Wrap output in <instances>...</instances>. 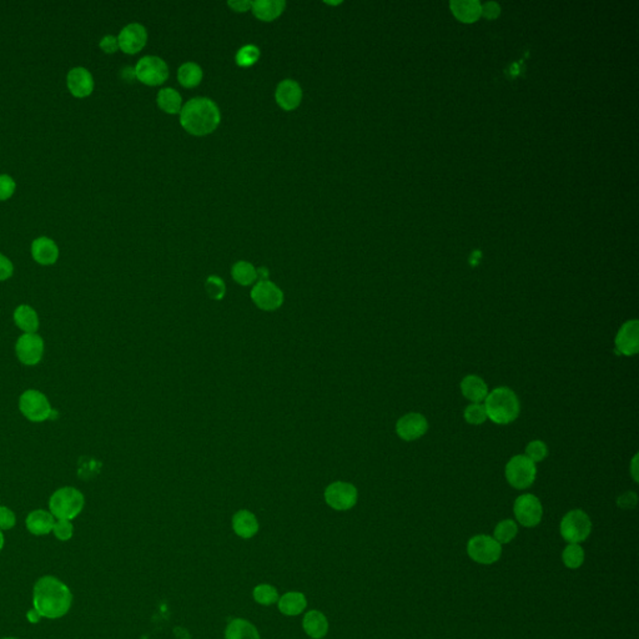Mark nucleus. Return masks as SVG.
I'll list each match as a JSON object with an SVG mask.
<instances>
[{
	"label": "nucleus",
	"mask_w": 639,
	"mask_h": 639,
	"mask_svg": "<svg viewBox=\"0 0 639 639\" xmlns=\"http://www.w3.org/2000/svg\"><path fill=\"white\" fill-rule=\"evenodd\" d=\"M73 596L69 587L52 577H41L34 586V610L44 618L57 619L69 612Z\"/></svg>",
	"instance_id": "1"
},
{
	"label": "nucleus",
	"mask_w": 639,
	"mask_h": 639,
	"mask_svg": "<svg viewBox=\"0 0 639 639\" xmlns=\"http://www.w3.org/2000/svg\"><path fill=\"white\" fill-rule=\"evenodd\" d=\"M217 105L209 98H194L182 105L180 124L189 134L205 136L214 133L220 124Z\"/></svg>",
	"instance_id": "2"
},
{
	"label": "nucleus",
	"mask_w": 639,
	"mask_h": 639,
	"mask_svg": "<svg viewBox=\"0 0 639 639\" xmlns=\"http://www.w3.org/2000/svg\"><path fill=\"white\" fill-rule=\"evenodd\" d=\"M484 408L487 419L497 424H508L516 421L521 411L517 395L508 387H498L488 394Z\"/></svg>",
	"instance_id": "3"
},
{
	"label": "nucleus",
	"mask_w": 639,
	"mask_h": 639,
	"mask_svg": "<svg viewBox=\"0 0 639 639\" xmlns=\"http://www.w3.org/2000/svg\"><path fill=\"white\" fill-rule=\"evenodd\" d=\"M85 505L84 494L74 487H62L49 500L50 513L58 519L71 521L82 513Z\"/></svg>",
	"instance_id": "4"
},
{
	"label": "nucleus",
	"mask_w": 639,
	"mask_h": 639,
	"mask_svg": "<svg viewBox=\"0 0 639 639\" xmlns=\"http://www.w3.org/2000/svg\"><path fill=\"white\" fill-rule=\"evenodd\" d=\"M19 410L31 422H44L52 415V405L38 389H27L19 399Z\"/></svg>",
	"instance_id": "5"
},
{
	"label": "nucleus",
	"mask_w": 639,
	"mask_h": 639,
	"mask_svg": "<svg viewBox=\"0 0 639 639\" xmlns=\"http://www.w3.org/2000/svg\"><path fill=\"white\" fill-rule=\"evenodd\" d=\"M537 468L536 465L524 454L512 457L505 466V478L512 487L524 489L533 484Z\"/></svg>",
	"instance_id": "6"
},
{
	"label": "nucleus",
	"mask_w": 639,
	"mask_h": 639,
	"mask_svg": "<svg viewBox=\"0 0 639 639\" xmlns=\"http://www.w3.org/2000/svg\"><path fill=\"white\" fill-rule=\"evenodd\" d=\"M592 531V522L586 512L573 510L568 512L561 522V535L568 543L580 545L587 540Z\"/></svg>",
	"instance_id": "7"
},
{
	"label": "nucleus",
	"mask_w": 639,
	"mask_h": 639,
	"mask_svg": "<svg viewBox=\"0 0 639 639\" xmlns=\"http://www.w3.org/2000/svg\"><path fill=\"white\" fill-rule=\"evenodd\" d=\"M134 70L135 78L149 87H157L168 80V65L159 57L148 55L140 59Z\"/></svg>",
	"instance_id": "8"
},
{
	"label": "nucleus",
	"mask_w": 639,
	"mask_h": 639,
	"mask_svg": "<svg viewBox=\"0 0 639 639\" xmlns=\"http://www.w3.org/2000/svg\"><path fill=\"white\" fill-rule=\"evenodd\" d=\"M467 553L477 563L492 564L500 559L502 547L489 536H475L468 540Z\"/></svg>",
	"instance_id": "9"
},
{
	"label": "nucleus",
	"mask_w": 639,
	"mask_h": 639,
	"mask_svg": "<svg viewBox=\"0 0 639 639\" xmlns=\"http://www.w3.org/2000/svg\"><path fill=\"white\" fill-rule=\"evenodd\" d=\"M15 354L25 366H35L43 360L44 340L38 333H23L15 343Z\"/></svg>",
	"instance_id": "10"
},
{
	"label": "nucleus",
	"mask_w": 639,
	"mask_h": 639,
	"mask_svg": "<svg viewBox=\"0 0 639 639\" xmlns=\"http://www.w3.org/2000/svg\"><path fill=\"white\" fill-rule=\"evenodd\" d=\"M357 489L349 482H333L325 489V501L336 511L351 510L357 502Z\"/></svg>",
	"instance_id": "11"
},
{
	"label": "nucleus",
	"mask_w": 639,
	"mask_h": 639,
	"mask_svg": "<svg viewBox=\"0 0 639 639\" xmlns=\"http://www.w3.org/2000/svg\"><path fill=\"white\" fill-rule=\"evenodd\" d=\"M251 300L264 311H275L284 303V292L271 281H259L251 290Z\"/></svg>",
	"instance_id": "12"
},
{
	"label": "nucleus",
	"mask_w": 639,
	"mask_h": 639,
	"mask_svg": "<svg viewBox=\"0 0 639 639\" xmlns=\"http://www.w3.org/2000/svg\"><path fill=\"white\" fill-rule=\"evenodd\" d=\"M515 516L524 527H536L542 519L543 510L540 500L533 494L519 496L513 505Z\"/></svg>",
	"instance_id": "13"
},
{
	"label": "nucleus",
	"mask_w": 639,
	"mask_h": 639,
	"mask_svg": "<svg viewBox=\"0 0 639 639\" xmlns=\"http://www.w3.org/2000/svg\"><path fill=\"white\" fill-rule=\"evenodd\" d=\"M148 41V31L145 27L139 23L128 24L122 28L117 36L119 48L125 54H136L141 52Z\"/></svg>",
	"instance_id": "14"
},
{
	"label": "nucleus",
	"mask_w": 639,
	"mask_h": 639,
	"mask_svg": "<svg viewBox=\"0 0 639 639\" xmlns=\"http://www.w3.org/2000/svg\"><path fill=\"white\" fill-rule=\"evenodd\" d=\"M429 430V422L421 413L411 412L402 416L396 424V432L405 441L421 438Z\"/></svg>",
	"instance_id": "15"
},
{
	"label": "nucleus",
	"mask_w": 639,
	"mask_h": 639,
	"mask_svg": "<svg viewBox=\"0 0 639 639\" xmlns=\"http://www.w3.org/2000/svg\"><path fill=\"white\" fill-rule=\"evenodd\" d=\"M303 95V89L299 82L292 79H286L276 87L275 99L282 110L292 111L301 104Z\"/></svg>",
	"instance_id": "16"
},
{
	"label": "nucleus",
	"mask_w": 639,
	"mask_h": 639,
	"mask_svg": "<svg viewBox=\"0 0 639 639\" xmlns=\"http://www.w3.org/2000/svg\"><path fill=\"white\" fill-rule=\"evenodd\" d=\"M616 349L624 356H634L639 351V322L629 320L621 327L616 337Z\"/></svg>",
	"instance_id": "17"
},
{
	"label": "nucleus",
	"mask_w": 639,
	"mask_h": 639,
	"mask_svg": "<svg viewBox=\"0 0 639 639\" xmlns=\"http://www.w3.org/2000/svg\"><path fill=\"white\" fill-rule=\"evenodd\" d=\"M66 85L76 98H87L94 90V78L84 66L73 68L66 76Z\"/></svg>",
	"instance_id": "18"
},
{
	"label": "nucleus",
	"mask_w": 639,
	"mask_h": 639,
	"mask_svg": "<svg viewBox=\"0 0 639 639\" xmlns=\"http://www.w3.org/2000/svg\"><path fill=\"white\" fill-rule=\"evenodd\" d=\"M31 255L38 264L49 266L55 264L59 257L58 245L52 238L41 236L35 238L31 244Z\"/></svg>",
	"instance_id": "19"
},
{
	"label": "nucleus",
	"mask_w": 639,
	"mask_h": 639,
	"mask_svg": "<svg viewBox=\"0 0 639 639\" xmlns=\"http://www.w3.org/2000/svg\"><path fill=\"white\" fill-rule=\"evenodd\" d=\"M233 529L238 537L244 540L252 538L259 532L257 518L252 512L240 510L234 515Z\"/></svg>",
	"instance_id": "20"
},
{
	"label": "nucleus",
	"mask_w": 639,
	"mask_h": 639,
	"mask_svg": "<svg viewBox=\"0 0 639 639\" xmlns=\"http://www.w3.org/2000/svg\"><path fill=\"white\" fill-rule=\"evenodd\" d=\"M286 3L284 0H256L252 1L251 10L261 22H273L284 13Z\"/></svg>",
	"instance_id": "21"
},
{
	"label": "nucleus",
	"mask_w": 639,
	"mask_h": 639,
	"mask_svg": "<svg viewBox=\"0 0 639 639\" xmlns=\"http://www.w3.org/2000/svg\"><path fill=\"white\" fill-rule=\"evenodd\" d=\"M25 524H27L28 531L33 535H48L52 532V527L55 524V517L50 512L35 510L28 515V517L25 519Z\"/></svg>",
	"instance_id": "22"
},
{
	"label": "nucleus",
	"mask_w": 639,
	"mask_h": 639,
	"mask_svg": "<svg viewBox=\"0 0 639 639\" xmlns=\"http://www.w3.org/2000/svg\"><path fill=\"white\" fill-rule=\"evenodd\" d=\"M303 628L310 638L322 639L329 632V621L320 610H308L303 619Z\"/></svg>",
	"instance_id": "23"
},
{
	"label": "nucleus",
	"mask_w": 639,
	"mask_h": 639,
	"mask_svg": "<svg viewBox=\"0 0 639 639\" xmlns=\"http://www.w3.org/2000/svg\"><path fill=\"white\" fill-rule=\"evenodd\" d=\"M14 322L20 329L24 333H36L39 330V316L36 314L34 308L29 305H20L15 308L14 311Z\"/></svg>",
	"instance_id": "24"
},
{
	"label": "nucleus",
	"mask_w": 639,
	"mask_h": 639,
	"mask_svg": "<svg viewBox=\"0 0 639 639\" xmlns=\"http://www.w3.org/2000/svg\"><path fill=\"white\" fill-rule=\"evenodd\" d=\"M461 391L462 395L473 403H480L486 400L488 395L487 385L482 378H478L476 375H468L462 380Z\"/></svg>",
	"instance_id": "25"
},
{
	"label": "nucleus",
	"mask_w": 639,
	"mask_h": 639,
	"mask_svg": "<svg viewBox=\"0 0 639 639\" xmlns=\"http://www.w3.org/2000/svg\"><path fill=\"white\" fill-rule=\"evenodd\" d=\"M279 610L285 616L294 617L301 615L308 607V599L301 592H287L279 598Z\"/></svg>",
	"instance_id": "26"
},
{
	"label": "nucleus",
	"mask_w": 639,
	"mask_h": 639,
	"mask_svg": "<svg viewBox=\"0 0 639 639\" xmlns=\"http://www.w3.org/2000/svg\"><path fill=\"white\" fill-rule=\"evenodd\" d=\"M225 639H260L259 631L244 618H235L227 624Z\"/></svg>",
	"instance_id": "27"
},
{
	"label": "nucleus",
	"mask_w": 639,
	"mask_h": 639,
	"mask_svg": "<svg viewBox=\"0 0 639 639\" xmlns=\"http://www.w3.org/2000/svg\"><path fill=\"white\" fill-rule=\"evenodd\" d=\"M157 106L166 114L175 115L180 114L182 109V99L180 94L171 87H164L159 93L157 98Z\"/></svg>",
	"instance_id": "28"
},
{
	"label": "nucleus",
	"mask_w": 639,
	"mask_h": 639,
	"mask_svg": "<svg viewBox=\"0 0 639 639\" xmlns=\"http://www.w3.org/2000/svg\"><path fill=\"white\" fill-rule=\"evenodd\" d=\"M203 69L192 62L181 65L178 70V80L180 82L181 87L186 89L198 87L203 80Z\"/></svg>",
	"instance_id": "29"
},
{
	"label": "nucleus",
	"mask_w": 639,
	"mask_h": 639,
	"mask_svg": "<svg viewBox=\"0 0 639 639\" xmlns=\"http://www.w3.org/2000/svg\"><path fill=\"white\" fill-rule=\"evenodd\" d=\"M231 275L233 279L241 286L252 285L255 280H257L255 266L247 261L236 262L231 268Z\"/></svg>",
	"instance_id": "30"
},
{
	"label": "nucleus",
	"mask_w": 639,
	"mask_h": 639,
	"mask_svg": "<svg viewBox=\"0 0 639 639\" xmlns=\"http://www.w3.org/2000/svg\"><path fill=\"white\" fill-rule=\"evenodd\" d=\"M452 9L456 17L464 22H473L481 14V6L476 1H454Z\"/></svg>",
	"instance_id": "31"
},
{
	"label": "nucleus",
	"mask_w": 639,
	"mask_h": 639,
	"mask_svg": "<svg viewBox=\"0 0 639 639\" xmlns=\"http://www.w3.org/2000/svg\"><path fill=\"white\" fill-rule=\"evenodd\" d=\"M562 558H563V563L566 564V567H568L570 570H577L584 562V551L580 545L570 543L564 548Z\"/></svg>",
	"instance_id": "32"
},
{
	"label": "nucleus",
	"mask_w": 639,
	"mask_h": 639,
	"mask_svg": "<svg viewBox=\"0 0 639 639\" xmlns=\"http://www.w3.org/2000/svg\"><path fill=\"white\" fill-rule=\"evenodd\" d=\"M260 49L256 47V45H245V47L240 48L238 52H236V57H235V62L236 64L240 66V68H250L252 65H255L259 59H260Z\"/></svg>",
	"instance_id": "33"
},
{
	"label": "nucleus",
	"mask_w": 639,
	"mask_h": 639,
	"mask_svg": "<svg viewBox=\"0 0 639 639\" xmlns=\"http://www.w3.org/2000/svg\"><path fill=\"white\" fill-rule=\"evenodd\" d=\"M252 597L259 605H271L279 601L278 589L270 584H259L252 591Z\"/></svg>",
	"instance_id": "34"
},
{
	"label": "nucleus",
	"mask_w": 639,
	"mask_h": 639,
	"mask_svg": "<svg viewBox=\"0 0 639 639\" xmlns=\"http://www.w3.org/2000/svg\"><path fill=\"white\" fill-rule=\"evenodd\" d=\"M517 532L518 527L516 522L512 519H505L496 526L494 540H497L500 545L510 543L517 536Z\"/></svg>",
	"instance_id": "35"
},
{
	"label": "nucleus",
	"mask_w": 639,
	"mask_h": 639,
	"mask_svg": "<svg viewBox=\"0 0 639 639\" xmlns=\"http://www.w3.org/2000/svg\"><path fill=\"white\" fill-rule=\"evenodd\" d=\"M205 290L208 292L210 299L213 300H222L227 294V286L221 278L211 275L205 281Z\"/></svg>",
	"instance_id": "36"
},
{
	"label": "nucleus",
	"mask_w": 639,
	"mask_h": 639,
	"mask_svg": "<svg viewBox=\"0 0 639 639\" xmlns=\"http://www.w3.org/2000/svg\"><path fill=\"white\" fill-rule=\"evenodd\" d=\"M464 416H465L466 422L475 424V426L484 424L487 419L486 408H484V405H481V403H472L470 406L466 407Z\"/></svg>",
	"instance_id": "37"
},
{
	"label": "nucleus",
	"mask_w": 639,
	"mask_h": 639,
	"mask_svg": "<svg viewBox=\"0 0 639 639\" xmlns=\"http://www.w3.org/2000/svg\"><path fill=\"white\" fill-rule=\"evenodd\" d=\"M547 454H548V448H547V445L545 442L532 441L527 445L524 456L529 457L533 464H536V462H540V461L546 459Z\"/></svg>",
	"instance_id": "38"
},
{
	"label": "nucleus",
	"mask_w": 639,
	"mask_h": 639,
	"mask_svg": "<svg viewBox=\"0 0 639 639\" xmlns=\"http://www.w3.org/2000/svg\"><path fill=\"white\" fill-rule=\"evenodd\" d=\"M52 532L55 537L60 540H69L71 537H73V532H74V527L70 521H66V519H58L54 527H52Z\"/></svg>",
	"instance_id": "39"
},
{
	"label": "nucleus",
	"mask_w": 639,
	"mask_h": 639,
	"mask_svg": "<svg viewBox=\"0 0 639 639\" xmlns=\"http://www.w3.org/2000/svg\"><path fill=\"white\" fill-rule=\"evenodd\" d=\"M17 189V184L9 175H0V201H4L12 198L13 194Z\"/></svg>",
	"instance_id": "40"
},
{
	"label": "nucleus",
	"mask_w": 639,
	"mask_h": 639,
	"mask_svg": "<svg viewBox=\"0 0 639 639\" xmlns=\"http://www.w3.org/2000/svg\"><path fill=\"white\" fill-rule=\"evenodd\" d=\"M17 523L15 513L6 505H0V529H12Z\"/></svg>",
	"instance_id": "41"
},
{
	"label": "nucleus",
	"mask_w": 639,
	"mask_h": 639,
	"mask_svg": "<svg viewBox=\"0 0 639 639\" xmlns=\"http://www.w3.org/2000/svg\"><path fill=\"white\" fill-rule=\"evenodd\" d=\"M14 273L13 262L6 255L0 254V281L10 279Z\"/></svg>",
	"instance_id": "42"
},
{
	"label": "nucleus",
	"mask_w": 639,
	"mask_h": 639,
	"mask_svg": "<svg viewBox=\"0 0 639 639\" xmlns=\"http://www.w3.org/2000/svg\"><path fill=\"white\" fill-rule=\"evenodd\" d=\"M637 502H638L637 494L634 492H626L617 500V505L623 510H632L637 505Z\"/></svg>",
	"instance_id": "43"
},
{
	"label": "nucleus",
	"mask_w": 639,
	"mask_h": 639,
	"mask_svg": "<svg viewBox=\"0 0 639 639\" xmlns=\"http://www.w3.org/2000/svg\"><path fill=\"white\" fill-rule=\"evenodd\" d=\"M100 48L103 49V52H106V54H113V52H117L119 49V43H117V36L114 35H105L104 38L100 41Z\"/></svg>",
	"instance_id": "44"
},
{
	"label": "nucleus",
	"mask_w": 639,
	"mask_h": 639,
	"mask_svg": "<svg viewBox=\"0 0 639 639\" xmlns=\"http://www.w3.org/2000/svg\"><path fill=\"white\" fill-rule=\"evenodd\" d=\"M227 6H230L233 9L234 12L236 13H246L251 10V6H252V1H249V0H235V1H229Z\"/></svg>",
	"instance_id": "45"
},
{
	"label": "nucleus",
	"mask_w": 639,
	"mask_h": 639,
	"mask_svg": "<svg viewBox=\"0 0 639 639\" xmlns=\"http://www.w3.org/2000/svg\"><path fill=\"white\" fill-rule=\"evenodd\" d=\"M268 276H270V273H268V268H256V278L259 281H268Z\"/></svg>",
	"instance_id": "46"
},
{
	"label": "nucleus",
	"mask_w": 639,
	"mask_h": 639,
	"mask_svg": "<svg viewBox=\"0 0 639 639\" xmlns=\"http://www.w3.org/2000/svg\"><path fill=\"white\" fill-rule=\"evenodd\" d=\"M27 618L30 623H38L41 621V616L36 612V610H30L27 613Z\"/></svg>",
	"instance_id": "47"
},
{
	"label": "nucleus",
	"mask_w": 639,
	"mask_h": 639,
	"mask_svg": "<svg viewBox=\"0 0 639 639\" xmlns=\"http://www.w3.org/2000/svg\"><path fill=\"white\" fill-rule=\"evenodd\" d=\"M122 78H124L125 80H131V79H134V68H125V69H122Z\"/></svg>",
	"instance_id": "48"
},
{
	"label": "nucleus",
	"mask_w": 639,
	"mask_h": 639,
	"mask_svg": "<svg viewBox=\"0 0 639 639\" xmlns=\"http://www.w3.org/2000/svg\"><path fill=\"white\" fill-rule=\"evenodd\" d=\"M632 465H633V467H632V476H633V478L636 480V481H638V477H637V471H636V467H637V456L634 457L633 464H632Z\"/></svg>",
	"instance_id": "49"
},
{
	"label": "nucleus",
	"mask_w": 639,
	"mask_h": 639,
	"mask_svg": "<svg viewBox=\"0 0 639 639\" xmlns=\"http://www.w3.org/2000/svg\"><path fill=\"white\" fill-rule=\"evenodd\" d=\"M3 547H4V536H3V532L0 529V551L3 550Z\"/></svg>",
	"instance_id": "50"
},
{
	"label": "nucleus",
	"mask_w": 639,
	"mask_h": 639,
	"mask_svg": "<svg viewBox=\"0 0 639 639\" xmlns=\"http://www.w3.org/2000/svg\"><path fill=\"white\" fill-rule=\"evenodd\" d=\"M3 639H17V638H3Z\"/></svg>",
	"instance_id": "51"
}]
</instances>
